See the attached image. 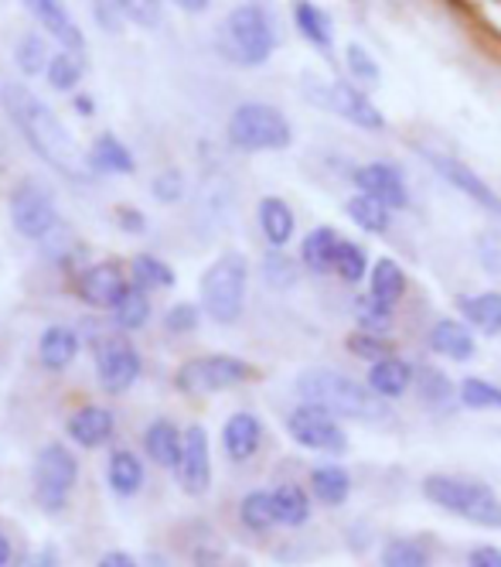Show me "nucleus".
I'll return each mask as SVG.
<instances>
[{
  "instance_id": "obj_1",
  "label": "nucleus",
  "mask_w": 501,
  "mask_h": 567,
  "mask_svg": "<svg viewBox=\"0 0 501 567\" xmlns=\"http://www.w3.org/2000/svg\"><path fill=\"white\" fill-rule=\"evenodd\" d=\"M0 103H4L11 124L24 137V144L45 161L49 168L65 175L69 182H86L93 178L90 154H82L69 127L59 120V113L41 100L24 83H4L0 86Z\"/></svg>"
},
{
  "instance_id": "obj_2",
  "label": "nucleus",
  "mask_w": 501,
  "mask_h": 567,
  "mask_svg": "<svg viewBox=\"0 0 501 567\" xmlns=\"http://www.w3.org/2000/svg\"><path fill=\"white\" fill-rule=\"evenodd\" d=\"M298 396L314 408H324L334 417L379 421L386 417V403L368 383H358L338 370H307L298 377Z\"/></svg>"
},
{
  "instance_id": "obj_3",
  "label": "nucleus",
  "mask_w": 501,
  "mask_h": 567,
  "mask_svg": "<svg viewBox=\"0 0 501 567\" xmlns=\"http://www.w3.org/2000/svg\"><path fill=\"white\" fill-rule=\"evenodd\" d=\"M219 52L239 69H260L276 52V24L257 0L239 4L219 24Z\"/></svg>"
},
{
  "instance_id": "obj_4",
  "label": "nucleus",
  "mask_w": 501,
  "mask_h": 567,
  "mask_svg": "<svg viewBox=\"0 0 501 567\" xmlns=\"http://www.w3.org/2000/svg\"><path fill=\"white\" fill-rule=\"evenodd\" d=\"M246 288H249V260H246V254L226 250L201 274V284H198L201 308L208 311V318L219 321V326H232V321H239V315L246 308Z\"/></svg>"
},
{
  "instance_id": "obj_5",
  "label": "nucleus",
  "mask_w": 501,
  "mask_h": 567,
  "mask_svg": "<svg viewBox=\"0 0 501 567\" xmlns=\"http://www.w3.org/2000/svg\"><path fill=\"white\" fill-rule=\"evenodd\" d=\"M226 137L242 154H267V151H286L294 144V127L270 103H239L229 113Z\"/></svg>"
},
{
  "instance_id": "obj_6",
  "label": "nucleus",
  "mask_w": 501,
  "mask_h": 567,
  "mask_svg": "<svg viewBox=\"0 0 501 567\" xmlns=\"http://www.w3.org/2000/svg\"><path fill=\"white\" fill-rule=\"evenodd\" d=\"M424 496L478 526H501V499L491 493V485L478 478H461V475H427L424 478Z\"/></svg>"
},
{
  "instance_id": "obj_7",
  "label": "nucleus",
  "mask_w": 501,
  "mask_h": 567,
  "mask_svg": "<svg viewBox=\"0 0 501 567\" xmlns=\"http://www.w3.org/2000/svg\"><path fill=\"white\" fill-rule=\"evenodd\" d=\"M304 96L311 103H317L324 113H334L358 131H383L386 127L383 110L372 103V96L358 83H342V79H334V83L317 86L311 79V83H304Z\"/></svg>"
},
{
  "instance_id": "obj_8",
  "label": "nucleus",
  "mask_w": 501,
  "mask_h": 567,
  "mask_svg": "<svg viewBox=\"0 0 501 567\" xmlns=\"http://www.w3.org/2000/svg\"><path fill=\"white\" fill-rule=\"evenodd\" d=\"M11 223L28 239H45L59 229L55 195L38 178H24L11 192Z\"/></svg>"
},
{
  "instance_id": "obj_9",
  "label": "nucleus",
  "mask_w": 501,
  "mask_h": 567,
  "mask_svg": "<svg viewBox=\"0 0 501 567\" xmlns=\"http://www.w3.org/2000/svg\"><path fill=\"white\" fill-rule=\"evenodd\" d=\"M249 377H253V367L236 355H201L178 367L175 383L181 393H219V390L239 386Z\"/></svg>"
},
{
  "instance_id": "obj_10",
  "label": "nucleus",
  "mask_w": 501,
  "mask_h": 567,
  "mask_svg": "<svg viewBox=\"0 0 501 567\" xmlns=\"http://www.w3.org/2000/svg\"><path fill=\"white\" fill-rule=\"evenodd\" d=\"M75 478H79V462L65 444H49V449L38 452L34 489H38V503L45 509H62L69 503Z\"/></svg>"
},
{
  "instance_id": "obj_11",
  "label": "nucleus",
  "mask_w": 501,
  "mask_h": 567,
  "mask_svg": "<svg viewBox=\"0 0 501 567\" xmlns=\"http://www.w3.org/2000/svg\"><path fill=\"white\" fill-rule=\"evenodd\" d=\"M420 154H424L427 165L434 168V175H440L453 192H461L468 202H474L478 209H484L488 216L501 219V195L471 165H465V161H457V157H450L443 151H430V147H420Z\"/></svg>"
},
{
  "instance_id": "obj_12",
  "label": "nucleus",
  "mask_w": 501,
  "mask_h": 567,
  "mask_svg": "<svg viewBox=\"0 0 501 567\" xmlns=\"http://www.w3.org/2000/svg\"><path fill=\"white\" fill-rule=\"evenodd\" d=\"M286 431L301 449H311V452L342 455L348 449V437H345L342 424L324 408H314V403H301V408L286 417Z\"/></svg>"
},
{
  "instance_id": "obj_13",
  "label": "nucleus",
  "mask_w": 501,
  "mask_h": 567,
  "mask_svg": "<svg viewBox=\"0 0 501 567\" xmlns=\"http://www.w3.org/2000/svg\"><path fill=\"white\" fill-rule=\"evenodd\" d=\"M144 373V359L140 352L127 342V339H109L100 346L96 352V377H100V386L113 396L127 393Z\"/></svg>"
},
{
  "instance_id": "obj_14",
  "label": "nucleus",
  "mask_w": 501,
  "mask_h": 567,
  "mask_svg": "<svg viewBox=\"0 0 501 567\" xmlns=\"http://www.w3.org/2000/svg\"><path fill=\"white\" fill-rule=\"evenodd\" d=\"M352 185L372 198L386 202L393 213L409 206V182H406L403 168L389 165V161H368V165L352 168Z\"/></svg>"
},
{
  "instance_id": "obj_15",
  "label": "nucleus",
  "mask_w": 501,
  "mask_h": 567,
  "mask_svg": "<svg viewBox=\"0 0 501 567\" xmlns=\"http://www.w3.org/2000/svg\"><path fill=\"white\" fill-rule=\"evenodd\" d=\"M127 274H123L119 264H96V267H86L75 280V291L79 298L93 305V308H116V301L127 291Z\"/></svg>"
},
{
  "instance_id": "obj_16",
  "label": "nucleus",
  "mask_w": 501,
  "mask_h": 567,
  "mask_svg": "<svg viewBox=\"0 0 501 567\" xmlns=\"http://www.w3.org/2000/svg\"><path fill=\"white\" fill-rule=\"evenodd\" d=\"M21 4L28 8V14L45 28L55 42L62 49H72V52H86V34H82V28L72 21V14L65 11L62 0H21Z\"/></svg>"
},
{
  "instance_id": "obj_17",
  "label": "nucleus",
  "mask_w": 501,
  "mask_h": 567,
  "mask_svg": "<svg viewBox=\"0 0 501 567\" xmlns=\"http://www.w3.org/2000/svg\"><path fill=\"white\" fill-rule=\"evenodd\" d=\"M185 493L201 496L212 482V455H208V434L201 424H191L185 431V452H181V465H178Z\"/></svg>"
},
{
  "instance_id": "obj_18",
  "label": "nucleus",
  "mask_w": 501,
  "mask_h": 567,
  "mask_svg": "<svg viewBox=\"0 0 501 567\" xmlns=\"http://www.w3.org/2000/svg\"><path fill=\"white\" fill-rule=\"evenodd\" d=\"M257 223H260V233L267 236V243L273 250H283L290 239L298 233V216L290 209V202L280 198V195H267L260 198L257 206Z\"/></svg>"
},
{
  "instance_id": "obj_19",
  "label": "nucleus",
  "mask_w": 501,
  "mask_h": 567,
  "mask_svg": "<svg viewBox=\"0 0 501 567\" xmlns=\"http://www.w3.org/2000/svg\"><path fill=\"white\" fill-rule=\"evenodd\" d=\"M290 14H294V28L307 45H314L317 52H331L334 21L321 4H314V0H294V4H290Z\"/></svg>"
},
{
  "instance_id": "obj_20",
  "label": "nucleus",
  "mask_w": 501,
  "mask_h": 567,
  "mask_svg": "<svg viewBox=\"0 0 501 567\" xmlns=\"http://www.w3.org/2000/svg\"><path fill=\"white\" fill-rule=\"evenodd\" d=\"M406 288H409L406 270L393 257H383V260L372 264V270H368V298L375 305H383V308L393 311L406 298Z\"/></svg>"
},
{
  "instance_id": "obj_21",
  "label": "nucleus",
  "mask_w": 501,
  "mask_h": 567,
  "mask_svg": "<svg viewBox=\"0 0 501 567\" xmlns=\"http://www.w3.org/2000/svg\"><path fill=\"white\" fill-rule=\"evenodd\" d=\"M144 449L147 455L164 465V468H178L181 465V452H185V434L167 421V417H157L147 424L144 431Z\"/></svg>"
},
{
  "instance_id": "obj_22",
  "label": "nucleus",
  "mask_w": 501,
  "mask_h": 567,
  "mask_svg": "<svg viewBox=\"0 0 501 567\" xmlns=\"http://www.w3.org/2000/svg\"><path fill=\"white\" fill-rule=\"evenodd\" d=\"M260 441H263V427L253 414H232L226 421V431H222V444H226V455L232 462H249L257 452H260Z\"/></svg>"
},
{
  "instance_id": "obj_23",
  "label": "nucleus",
  "mask_w": 501,
  "mask_h": 567,
  "mask_svg": "<svg viewBox=\"0 0 501 567\" xmlns=\"http://www.w3.org/2000/svg\"><path fill=\"white\" fill-rule=\"evenodd\" d=\"M430 349L437 355H447L453 362H465L474 355L478 342L468 329V321H457V318H440L437 326L430 329Z\"/></svg>"
},
{
  "instance_id": "obj_24",
  "label": "nucleus",
  "mask_w": 501,
  "mask_h": 567,
  "mask_svg": "<svg viewBox=\"0 0 501 567\" xmlns=\"http://www.w3.org/2000/svg\"><path fill=\"white\" fill-rule=\"evenodd\" d=\"M342 233L334 226H314L304 243H301V264L311 270V274H331L334 270V254L342 247Z\"/></svg>"
},
{
  "instance_id": "obj_25",
  "label": "nucleus",
  "mask_w": 501,
  "mask_h": 567,
  "mask_svg": "<svg viewBox=\"0 0 501 567\" xmlns=\"http://www.w3.org/2000/svg\"><path fill=\"white\" fill-rule=\"evenodd\" d=\"M90 168H93V175H134L137 161L119 137L100 134L90 147Z\"/></svg>"
},
{
  "instance_id": "obj_26",
  "label": "nucleus",
  "mask_w": 501,
  "mask_h": 567,
  "mask_svg": "<svg viewBox=\"0 0 501 567\" xmlns=\"http://www.w3.org/2000/svg\"><path fill=\"white\" fill-rule=\"evenodd\" d=\"M116 431V421L106 408H82L69 417V437H75V444L82 449H100L106 444Z\"/></svg>"
},
{
  "instance_id": "obj_27",
  "label": "nucleus",
  "mask_w": 501,
  "mask_h": 567,
  "mask_svg": "<svg viewBox=\"0 0 501 567\" xmlns=\"http://www.w3.org/2000/svg\"><path fill=\"white\" fill-rule=\"evenodd\" d=\"M345 216L352 219V226H358L362 233L368 236H386L389 226H393V209L386 206V202L372 198L365 192H355L348 202H345Z\"/></svg>"
},
{
  "instance_id": "obj_28",
  "label": "nucleus",
  "mask_w": 501,
  "mask_h": 567,
  "mask_svg": "<svg viewBox=\"0 0 501 567\" xmlns=\"http://www.w3.org/2000/svg\"><path fill=\"white\" fill-rule=\"evenodd\" d=\"M413 367L409 362H403V359H396V355H386V359H379V362H372V370H368V386L379 393L383 400H396V396H403L409 386H413Z\"/></svg>"
},
{
  "instance_id": "obj_29",
  "label": "nucleus",
  "mask_w": 501,
  "mask_h": 567,
  "mask_svg": "<svg viewBox=\"0 0 501 567\" xmlns=\"http://www.w3.org/2000/svg\"><path fill=\"white\" fill-rule=\"evenodd\" d=\"M457 311L468 321L471 329L484 332V336H501V291H484L474 298H461L457 301Z\"/></svg>"
},
{
  "instance_id": "obj_30",
  "label": "nucleus",
  "mask_w": 501,
  "mask_h": 567,
  "mask_svg": "<svg viewBox=\"0 0 501 567\" xmlns=\"http://www.w3.org/2000/svg\"><path fill=\"white\" fill-rule=\"evenodd\" d=\"M75 352H79V336L72 329H65V326H52L38 339L41 367H49V370H65L69 362L75 359Z\"/></svg>"
},
{
  "instance_id": "obj_31",
  "label": "nucleus",
  "mask_w": 501,
  "mask_h": 567,
  "mask_svg": "<svg viewBox=\"0 0 501 567\" xmlns=\"http://www.w3.org/2000/svg\"><path fill=\"white\" fill-rule=\"evenodd\" d=\"M311 493L324 506H342L352 493V478L342 465H317L311 472Z\"/></svg>"
},
{
  "instance_id": "obj_32",
  "label": "nucleus",
  "mask_w": 501,
  "mask_h": 567,
  "mask_svg": "<svg viewBox=\"0 0 501 567\" xmlns=\"http://www.w3.org/2000/svg\"><path fill=\"white\" fill-rule=\"evenodd\" d=\"M109 485L119 496H134L144 485V465L134 452L119 449L109 455Z\"/></svg>"
},
{
  "instance_id": "obj_33",
  "label": "nucleus",
  "mask_w": 501,
  "mask_h": 567,
  "mask_svg": "<svg viewBox=\"0 0 501 567\" xmlns=\"http://www.w3.org/2000/svg\"><path fill=\"white\" fill-rule=\"evenodd\" d=\"M113 318H116V326H119L123 332H137V329H144V326H147V318H150L147 291L137 288V284H131V288L123 291V298L116 301Z\"/></svg>"
},
{
  "instance_id": "obj_34",
  "label": "nucleus",
  "mask_w": 501,
  "mask_h": 567,
  "mask_svg": "<svg viewBox=\"0 0 501 567\" xmlns=\"http://www.w3.org/2000/svg\"><path fill=\"white\" fill-rule=\"evenodd\" d=\"M273 506L276 519L286 526H304L311 519V499L301 485H280V489H273Z\"/></svg>"
},
{
  "instance_id": "obj_35",
  "label": "nucleus",
  "mask_w": 501,
  "mask_h": 567,
  "mask_svg": "<svg viewBox=\"0 0 501 567\" xmlns=\"http://www.w3.org/2000/svg\"><path fill=\"white\" fill-rule=\"evenodd\" d=\"M131 280L144 291H164V288H175V270L150 254H140L131 264Z\"/></svg>"
},
{
  "instance_id": "obj_36",
  "label": "nucleus",
  "mask_w": 501,
  "mask_h": 567,
  "mask_svg": "<svg viewBox=\"0 0 501 567\" xmlns=\"http://www.w3.org/2000/svg\"><path fill=\"white\" fill-rule=\"evenodd\" d=\"M345 69L352 75V83H358L362 90H375V86L383 83L379 62H375V55L365 45H358V42H348L345 45Z\"/></svg>"
},
{
  "instance_id": "obj_37",
  "label": "nucleus",
  "mask_w": 501,
  "mask_h": 567,
  "mask_svg": "<svg viewBox=\"0 0 501 567\" xmlns=\"http://www.w3.org/2000/svg\"><path fill=\"white\" fill-rule=\"evenodd\" d=\"M368 270L372 267H368V254L362 243L342 239L338 254H334V274H338L345 284H362V280H368Z\"/></svg>"
},
{
  "instance_id": "obj_38",
  "label": "nucleus",
  "mask_w": 501,
  "mask_h": 567,
  "mask_svg": "<svg viewBox=\"0 0 501 567\" xmlns=\"http://www.w3.org/2000/svg\"><path fill=\"white\" fill-rule=\"evenodd\" d=\"M49 83H52V90H59V93H72L79 83H82V55L79 52H72V49H62V52H55L52 55V62H49Z\"/></svg>"
},
{
  "instance_id": "obj_39",
  "label": "nucleus",
  "mask_w": 501,
  "mask_h": 567,
  "mask_svg": "<svg viewBox=\"0 0 501 567\" xmlns=\"http://www.w3.org/2000/svg\"><path fill=\"white\" fill-rule=\"evenodd\" d=\"M239 516H242V523L249 526V530H257V534H263V530H270L273 523H280L276 506H273V493H249L242 499V506H239Z\"/></svg>"
},
{
  "instance_id": "obj_40",
  "label": "nucleus",
  "mask_w": 501,
  "mask_h": 567,
  "mask_svg": "<svg viewBox=\"0 0 501 567\" xmlns=\"http://www.w3.org/2000/svg\"><path fill=\"white\" fill-rule=\"evenodd\" d=\"M457 396H461V403L471 411H501V386L481 377H468L461 390H457Z\"/></svg>"
},
{
  "instance_id": "obj_41",
  "label": "nucleus",
  "mask_w": 501,
  "mask_h": 567,
  "mask_svg": "<svg viewBox=\"0 0 501 567\" xmlns=\"http://www.w3.org/2000/svg\"><path fill=\"white\" fill-rule=\"evenodd\" d=\"M413 383H416V393H420L427 403H434V408H443V403H450V396H453L450 380L434 367H416Z\"/></svg>"
},
{
  "instance_id": "obj_42",
  "label": "nucleus",
  "mask_w": 501,
  "mask_h": 567,
  "mask_svg": "<svg viewBox=\"0 0 501 567\" xmlns=\"http://www.w3.org/2000/svg\"><path fill=\"white\" fill-rule=\"evenodd\" d=\"M263 277H267V284L270 288H276V291H290L298 284V264L290 260L283 250H270L267 257H263Z\"/></svg>"
},
{
  "instance_id": "obj_43",
  "label": "nucleus",
  "mask_w": 501,
  "mask_h": 567,
  "mask_svg": "<svg viewBox=\"0 0 501 567\" xmlns=\"http://www.w3.org/2000/svg\"><path fill=\"white\" fill-rule=\"evenodd\" d=\"M49 45H45V38L41 34H24L21 42H18V65L21 72L28 75H38V72H49Z\"/></svg>"
},
{
  "instance_id": "obj_44",
  "label": "nucleus",
  "mask_w": 501,
  "mask_h": 567,
  "mask_svg": "<svg viewBox=\"0 0 501 567\" xmlns=\"http://www.w3.org/2000/svg\"><path fill=\"white\" fill-rule=\"evenodd\" d=\"M383 567H430V554L416 540H393L383 550Z\"/></svg>"
},
{
  "instance_id": "obj_45",
  "label": "nucleus",
  "mask_w": 501,
  "mask_h": 567,
  "mask_svg": "<svg viewBox=\"0 0 501 567\" xmlns=\"http://www.w3.org/2000/svg\"><path fill=\"white\" fill-rule=\"evenodd\" d=\"M345 346H348V352H355V355H362V359H372V362H379V359L393 355V342H389L386 336H379V332H365V329L352 332Z\"/></svg>"
},
{
  "instance_id": "obj_46",
  "label": "nucleus",
  "mask_w": 501,
  "mask_h": 567,
  "mask_svg": "<svg viewBox=\"0 0 501 567\" xmlns=\"http://www.w3.org/2000/svg\"><path fill=\"white\" fill-rule=\"evenodd\" d=\"M154 198L164 202V206H175V202H181L185 195V175L178 168H164L157 178H154Z\"/></svg>"
},
{
  "instance_id": "obj_47",
  "label": "nucleus",
  "mask_w": 501,
  "mask_h": 567,
  "mask_svg": "<svg viewBox=\"0 0 501 567\" xmlns=\"http://www.w3.org/2000/svg\"><path fill=\"white\" fill-rule=\"evenodd\" d=\"M116 4L140 28H157L160 24V0H116Z\"/></svg>"
},
{
  "instance_id": "obj_48",
  "label": "nucleus",
  "mask_w": 501,
  "mask_h": 567,
  "mask_svg": "<svg viewBox=\"0 0 501 567\" xmlns=\"http://www.w3.org/2000/svg\"><path fill=\"white\" fill-rule=\"evenodd\" d=\"M164 326H167V332H175V336L195 332V329H198V308H195V305H188V301L175 305L171 311H167Z\"/></svg>"
},
{
  "instance_id": "obj_49",
  "label": "nucleus",
  "mask_w": 501,
  "mask_h": 567,
  "mask_svg": "<svg viewBox=\"0 0 501 567\" xmlns=\"http://www.w3.org/2000/svg\"><path fill=\"white\" fill-rule=\"evenodd\" d=\"M478 260H481V267L491 277L501 280V239L494 233H481V239H478Z\"/></svg>"
},
{
  "instance_id": "obj_50",
  "label": "nucleus",
  "mask_w": 501,
  "mask_h": 567,
  "mask_svg": "<svg viewBox=\"0 0 501 567\" xmlns=\"http://www.w3.org/2000/svg\"><path fill=\"white\" fill-rule=\"evenodd\" d=\"M96 21L100 24H106V31H119V24H123V18H127V14H123V8L116 4V0H96Z\"/></svg>"
},
{
  "instance_id": "obj_51",
  "label": "nucleus",
  "mask_w": 501,
  "mask_h": 567,
  "mask_svg": "<svg viewBox=\"0 0 501 567\" xmlns=\"http://www.w3.org/2000/svg\"><path fill=\"white\" fill-rule=\"evenodd\" d=\"M116 226L123 229V233H144L147 229V219H144V213L140 209H134V206H116Z\"/></svg>"
},
{
  "instance_id": "obj_52",
  "label": "nucleus",
  "mask_w": 501,
  "mask_h": 567,
  "mask_svg": "<svg viewBox=\"0 0 501 567\" xmlns=\"http://www.w3.org/2000/svg\"><path fill=\"white\" fill-rule=\"evenodd\" d=\"M468 567H501V550L498 547H474L468 557Z\"/></svg>"
},
{
  "instance_id": "obj_53",
  "label": "nucleus",
  "mask_w": 501,
  "mask_h": 567,
  "mask_svg": "<svg viewBox=\"0 0 501 567\" xmlns=\"http://www.w3.org/2000/svg\"><path fill=\"white\" fill-rule=\"evenodd\" d=\"M18 567H62V560H59V550L45 547V550H38V554H28Z\"/></svg>"
},
{
  "instance_id": "obj_54",
  "label": "nucleus",
  "mask_w": 501,
  "mask_h": 567,
  "mask_svg": "<svg viewBox=\"0 0 501 567\" xmlns=\"http://www.w3.org/2000/svg\"><path fill=\"white\" fill-rule=\"evenodd\" d=\"M100 567H137V560L131 554H123V550H113L100 560Z\"/></svg>"
},
{
  "instance_id": "obj_55",
  "label": "nucleus",
  "mask_w": 501,
  "mask_h": 567,
  "mask_svg": "<svg viewBox=\"0 0 501 567\" xmlns=\"http://www.w3.org/2000/svg\"><path fill=\"white\" fill-rule=\"evenodd\" d=\"M175 4H178L185 14H205L208 8H212V0H175Z\"/></svg>"
},
{
  "instance_id": "obj_56",
  "label": "nucleus",
  "mask_w": 501,
  "mask_h": 567,
  "mask_svg": "<svg viewBox=\"0 0 501 567\" xmlns=\"http://www.w3.org/2000/svg\"><path fill=\"white\" fill-rule=\"evenodd\" d=\"M75 110H79L82 116H93V113H96V110H93V100H90V96H82V93L75 96Z\"/></svg>"
},
{
  "instance_id": "obj_57",
  "label": "nucleus",
  "mask_w": 501,
  "mask_h": 567,
  "mask_svg": "<svg viewBox=\"0 0 501 567\" xmlns=\"http://www.w3.org/2000/svg\"><path fill=\"white\" fill-rule=\"evenodd\" d=\"M8 560H11V540L0 534V567H4Z\"/></svg>"
}]
</instances>
